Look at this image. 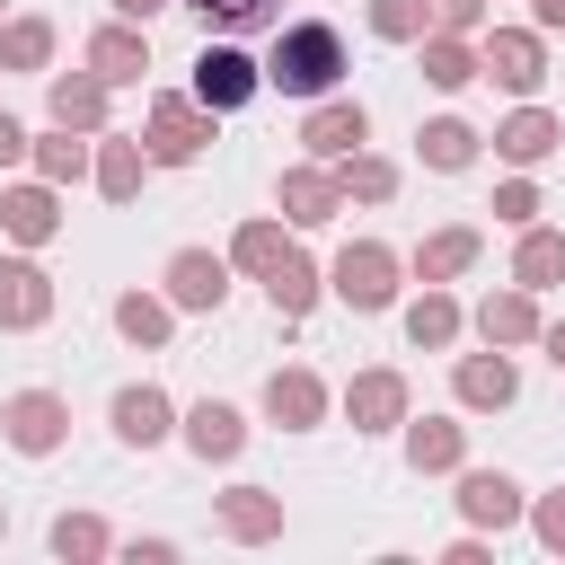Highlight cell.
I'll return each instance as SVG.
<instances>
[{"mask_svg": "<svg viewBox=\"0 0 565 565\" xmlns=\"http://www.w3.org/2000/svg\"><path fill=\"white\" fill-rule=\"evenodd\" d=\"M53 547H62V556H97L106 530H97V521H53Z\"/></svg>", "mask_w": 565, "mask_h": 565, "instance_id": "obj_36", "label": "cell"}, {"mask_svg": "<svg viewBox=\"0 0 565 565\" xmlns=\"http://www.w3.org/2000/svg\"><path fill=\"white\" fill-rule=\"evenodd\" d=\"M274 256H282V230H274V221H247V230H238V265L274 274Z\"/></svg>", "mask_w": 565, "mask_h": 565, "instance_id": "obj_33", "label": "cell"}, {"mask_svg": "<svg viewBox=\"0 0 565 565\" xmlns=\"http://www.w3.org/2000/svg\"><path fill=\"white\" fill-rule=\"evenodd\" d=\"M115 327H124V335H132V344H159V335H168V309H159V300H141V291H132V300H115Z\"/></svg>", "mask_w": 565, "mask_h": 565, "instance_id": "obj_29", "label": "cell"}, {"mask_svg": "<svg viewBox=\"0 0 565 565\" xmlns=\"http://www.w3.org/2000/svg\"><path fill=\"white\" fill-rule=\"evenodd\" d=\"M0 221H9V238L35 247V238H53V194H44V185H18V194L0 203Z\"/></svg>", "mask_w": 565, "mask_h": 565, "instance_id": "obj_17", "label": "cell"}, {"mask_svg": "<svg viewBox=\"0 0 565 565\" xmlns=\"http://www.w3.org/2000/svg\"><path fill=\"white\" fill-rule=\"evenodd\" d=\"M185 9H203L212 26H265L274 18V0H185Z\"/></svg>", "mask_w": 565, "mask_h": 565, "instance_id": "obj_35", "label": "cell"}, {"mask_svg": "<svg viewBox=\"0 0 565 565\" xmlns=\"http://www.w3.org/2000/svg\"><path fill=\"white\" fill-rule=\"evenodd\" d=\"M115 433L150 450V441L168 433V397H159V388H124V397H115Z\"/></svg>", "mask_w": 565, "mask_h": 565, "instance_id": "obj_14", "label": "cell"}, {"mask_svg": "<svg viewBox=\"0 0 565 565\" xmlns=\"http://www.w3.org/2000/svg\"><path fill=\"white\" fill-rule=\"evenodd\" d=\"M265 291H274V309H282V318H300V309L318 300V274H309V265L282 247V256H274V274H265Z\"/></svg>", "mask_w": 565, "mask_h": 565, "instance_id": "obj_18", "label": "cell"}, {"mask_svg": "<svg viewBox=\"0 0 565 565\" xmlns=\"http://www.w3.org/2000/svg\"><path fill=\"white\" fill-rule=\"evenodd\" d=\"M282 212H291L300 230H318V221H335V185H327L318 168H291V177H282Z\"/></svg>", "mask_w": 565, "mask_h": 565, "instance_id": "obj_13", "label": "cell"}, {"mask_svg": "<svg viewBox=\"0 0 565 565\" xmlns=\"http://www.w3.org/2000/svg\"><path fill=\"white\" fill-rule=\"evenodd\" d=\"M441 26H477V0H441Z\"/></svg>", "mask_w": 565, "mask_h": 565, "instance_id": "obj_41", "label": "cell"}, {"mask_svg": "<svg viewBox=\"0 0 565 565\" xmlns=\"http://www.w3.org/2000/svg\"><path fill=\"white\" fill-rule=\"evenodd\" d=\"M494 212H503V221H530V212H539V194H530V185H503V194H494Z\"/></svg>", "mask_w": 565, "mask_h": 565, "instance_id": "obj_39", "label": "cell"}, {"mask_svg": "<svg viewBox=\"0 0 565 565\" xmlns=\"http://www.w3.org/2000/svg\"><path fill=\"white\" fill-rule=\"evenodd\" d=\"M556 274H565V238H556V230H530V238H521V282L539 291V282H556Z\"/></svg>", "mask_w": 565, "mask_h": 565, "instance_id": "obj_23", "label": "cell"}, {"mask_svg": "<svg viewBox=\"0 0 565 565\" xmlns=\"http://www.w3.org/2000/svg\"><path fill=\"white\" fill-rule=\"evenodd\" d=\"M18 150H26V132H18V124H9V115H0V168H9V159H18Z\"/></svg>", "mask_w": 565, "mask_h": 565, "instance_id": "obj_42", "label": "cell"}, {"mask_svg": "<svg viewBox=\"0 0 565 565\" xmlns=\"http://www.w3.org/2000/svg\"><path fill=\"white\" fill-rule=\"evenodd\" d=\"M88 71H97V79H141L150 53H141L132 26H106V35H88Z\"/></svg>", "mask_w": 565, "mask_h": 565, "instance_id": "obj_12", "label": "cell"}, {"mask_svg": "<svg viewBox=\"0 0 565 565\" xmlns=\"http://www.w3.org/2000/svg\"><path fill=\"white\" fill-rule=\"evenodd\" d=\"M44 53H53V26H44V18H18V26L0 35V62H9V71H35Z\"/></svg>", "mask_w": 565, "mask_h": 565, "instance_id": "obj_21", "label": "cell"}, {"mask_svg": "<svg viewBox=\"0 0 565 565\" xmlns=\"http://www.w3.org/2000/svg\"><path fill=\"white\" fill-rule=\"evenodd\" d=\"M168 291H177L185 309H221V291H230V282H221V256H203V247H185V256L168 265Z\"/></svg>", "mask_w": 565, "mask_h": 565, "instance_id": "obj_8", "label": "cell"}, {"mask_svg": "<svg viewBox=\"0 0 565 565\" xmlns=\"http://www.w3.org/2000/svg\"><path fill=\"white\" fill-rule=\"evenodd\" d=\"M424 79H433V88H459V79H477V53L450 44V35H433V44H424Z\"/></svg>", "mask_w": 565, "mask_h": 565, "instance_id": "obj_22", "label": "cell"}, {"mask_svg": "<svg viewBox=\"0 0 565 565\" xmlns=\"http://www.w3.org/2000/svg\"><path fill=\"white\" fill-rule=\"evenodd\" d=\"M344 406H353V424H362V433H380V424H397L406 388H397V371H362V380L344 388Z\"/></svg>", "mask_w": 565, "mask_h": 565, "instance_id": "obj_10", "label": "cell"}, {"mask_svg": "<svg viewBox=\"0 0 565 565\" xmlns=\"http://www.w3.org/2000/svg\"><path fill=\"white\" fill-rule=\"evenodd\" d=\"M547 362H556V371H565V327H556V335H547Z\"/></svg>", "mask_w": 565, "mask_h": 565, "instance_id": "obj_44", "label": "cell"}, {"mask_svg": "<svg viewBox=\"0 0 565 565\" xmlns=\"http://www.w3.org/2000/svg\"><path fill=\"white\" fill-rule=\"evenodd\" d=\"M9 441H18V450H53V441H62V397H44V388L9 397Z\"/></svg>", "mask_w": 565, "mask_h": 565, "instance_id": "obj_6", "label": "cell"}, {"mask_svg": "<svg viewBox=\"0 0 565 565\" xmlns=\"http://www.w3.org/2000/svg\"><path fill=\"white\" fill-rule=\"evenodd\" d=\"M406 459H415V468H450V459H459V424H415V433H406Z\"/></svg>", "mask_w": 565, "mask_h": 565, "instance_id": "obj_27", "label": "cell"}, {"mask_svg": "<svg viewBox=\"0 0 565 565\" xmlns=\"http://www.w3.org/2000/svg\"><path fill=\"white\" fill-rule=\"evenodd\" d=\"M388 185H397V177H388V168H380V159H362V168H353V194H371V203H380V194H388Z\"/></svg>", "mask_w": 565, "mask_h": 565, "instance_id": "obj_38", "label": "cell"}, {"mask_svg": "<svg viewBox=\"0 0 565 565\" xmlns=\"http://www.w3.org/2000/svg\"><path fill=\"white\" fill-rule=\"evenodd\" d=\"M185 441H194V450H203V459H230V450H238V441H247V424H238V415H230V406H212V397H203V406H194V415H185Z\"/></svg>", "mask_w": 565, "mask_h": 565, "instance_id": "obj_15", "label": "cell"}, {"mask_svg": "<svg viewBox=\"0 0 565 565\" xmlns=\"http://www.w3.org/2000/svg\"><path fill=\"white\" fill-rule=\"evenodd\" d=\"M53 115H62V124H97V115H106V88H97V79H53Z\"/></svg>", "mask_w": 565, "mask_h": 565, "instance_id": "obj_25", "label": "cell"}, {"mask_svg": "<svg viewBox=\"0 0 565 565\" xmlns=\"http://www.w3.org/2000/svg\"><path fill=\"white\" fill-rule=\"evenodd\" d=\"M221 530H230V539H274V530H282V503H274L265 486H230V494H221Z\"/></svg>", "mask_w": 565, "mask_h": 565, "instance_id": "obj_7", "label": "cell"}, {"mask_svg": "<svg viewBox=\"0 0 565 565\" xmlns=\"http://www.w3.org/2000/svg\"><path fill=\"white\" fill-rule=\"evenodd\" d=\"M44 309H53L44 274H35V265H0V327H35Z\"/></svg>", "mask_w": 565, "mask_h": 565, "instance_id": "obj_11", "label": "cell"}, {"mask_svg": "<svg viewBox=\"0 0 565 565\" xmlns=\"http://www.w3.org/2000/svg\"><path fill=\"white\" fill-rule=\"evenodd\" d=\"M371 26L406 44V35H424V0H371Z\"/></svg>", "mask_w": 565, "mask_h": 565, "instance_id": "obj_34", "label": "cell"}, {"mask_svg": "<svg viewBox=\"0 0 565 565\" xmlns=\"http://www.w3.org/2000/svg\"><path fill=\"white\" fill-rule=\"evenodd\" d=\"M35 159H44V177H79V168H88V150H79V141H44Z\"/></svg>", "mask_w": 565, "mask_h": 565, "instance_id": "obj_37", "label": "cell"}, {"mask_svg": "<svg viewBox=\"0 0 565 565\" xmlns=\"http://www.w3.org/2000/svg\"><path fill=\"white\" fill-rule=\"evenodd\" d=\"M486 71H494L503 88H539V79H547V71H539V44H530V35H494V44H486Z\"/></svg>", "mask_w": 565, "mask_h": 565, "instance_id": "obj_16", "label": "cell"}, {"mask_svg": "<svg viewBox=\"0 0 565 565\" xmlns=\"http://www.w3.org/2000/svg\"><path fill=\"white\" fill-rule=\"evenodd\" d=\"M406 335H415V344H450V335H459V309H450V300H415V309H406Z\"/></svg>", "mask_w": 565, "mask_h": 565, "instance_id": "obj_30", "label": "cell"}, {"mask_svg": "<svg viewBox=\"0 0 565 565\" xmlns=\"http://www.w3.org/2000/svg\"><path fill=\"white\" fill-rule=\"evenodd\" d=\"M494 150H503V159H547V150H556V124L530 106V115H512V124L494 132Z\"/></svg>", "mask_w": 565, "mask_h": 565, "instance_id": "obj_20", "label": "cell"}, {"mask_svg": "<svg viewBox=\"0 0 565 565\" xmlns=\"http://www.w3.org/2000/svg\"><path fill=\"white\" fill-rule=\"evenodd\" d=\"M459 503H468V521H494V530H503V521L521 512V486H512V477H468Z\"/></svg>", "mask_w": 565, "mask_h": 565, "instance_id": "obj_19", "label": "cell"}, {"mask_svg": "<svg viewBox=\"0 0 565 565\" xmlns=\"http://www.w3.org/2000/svg\"><path fill=\"white\" fill-rule=\"evenodd\" d=\"M203 141H212V124H203L185 97H159V106H150V159H194Z\"/></svg>", "mask_w": 565, "mask_h": 565, "instance_id": "obj_4", "label": "cell"}, {"mask_svg": "<svg viewBox=\"0 0 565 565\" xmlns=\"http://www.w3.org/2000/svg\"><path fill=\"white\" fill-rule=\"evenodd\" d=\"M115 9H124V18H150V9H168V0H115Z\"/></svg>", "mask_w": 565, "mask_h": 565, "instance_id": "obj_43", "label": "cell"}, {"mask_svg": "<svg viewBox=\"0 0 565 565\" xmlns=\"http://www.w3.org/2000/svg\"><path fill=\"white\" fill-rule=\"evenodd\" d=\"M362 132H371V124H362V106H344V97H335V106H318V115L300 124V141H309L318 159H344V150H362Z\"/></svg>", "mask_w": 565, "mask_h": 565, "instance_id": "obj_5", "label": "cell"}, {"mask_svg": "<svg viewBox=\"0 0 565 565\" xmlns=\"http://www.w3.org/2000/svg\"><path fill=\"white\" fill-rule=\"evenodd\" d=\"M468 256H477V238H468V230H441V238L424 247V282H441V274H459Z\"/></svg>", "mask_w": 565, "mask_h": 565, "instance_id": "obj_32", "label": "cell"}, {"mask_svg": "<svg viewBox=\"0 0 565 565\" xmlns=\"http://www.w3.org/2000/svg\"><path fill=\"white\" fill-rule=\"evenodd\" d=\"M424 159H433V168H468V159H477V132H468V124H424Z\"/></svg>", "mask_w": 565, "mask_h": 565, "instance_id": "obj_26", "label": "cell"}, {"mask_svg": "<svg viewBox=\"0 0 565 565\" xmlns=\"http://www.w3.org/2000/svg\"><path fill=\"white\" fill-rule=\"evenodd\" d=\"M256 88H265V71H256L238 44H203V53H194V97H203V106H247Z\"/></svg>", "mask_w": 565, "mask_h": 565, "instance_id": "obj_2", "label": "cell"}, {"mask_svg": "<svg viewBox=\"0 0 565 565\" xmlns=\"http://www.w3.org/2000/svg\"><path fill=\"white\" fill-rule=\"evenodd\" d=\"M97 185H106V194H115V203H124V194H132V185H141V141H115V150H106V159H97Z\"/></svg>", "mask_w": 565, "mask_h": 565, "instance_id": "obj_28", "label": "cell"}, {"mask_svg": "<svg viewBox=\"0 0 565 565\" xmlns=\"http://www.w3.org/2000/svg\"><path fill=\"white\" fill-rule=\"evenodd\" d=\"M477 327H486V335H494V344H521V335H530V327H539V318H530V300H521V291H512V300H486V318H477Z\"/></svg>", "mask_w": 565, "mask_h": 565, "instance_id": "obj_31", "label": "cell"}, {"mask_svg": "<svg viewBox=\"0 0 565 565\" xmlns=\"http://www.w3.org/2000/svg\"><path fill=\"white\" fill-rule=\"evenodd\" d=\"M318 406H327V388H318L309 371H274V380H265V415H274V424H318Z\"/></svg>", "mask_w": 565, "mask_h": 565, "instance_id": "obj_9", "label": "cell"}, {"mask_svg": "<svg viewBox=\"0 0 565 565\" xmlns=\"http://www.w3.org/2000/svg\"><path fill=\"white\" fill-rule=\"evenodd\" d=\"M539 539H547V547H565V494H556V503L539 512Z\"/></svg>", "mask_w": 565, "mask_h": 565, "instance_id": "obj_40", "label": "cell"}, {"mask_svg": "<svg viewBox=\"0 0 565 565\" xmlns=\"http://www.w3.org/2000/svg\"><path fill=\"white\" fill-rule=\"evenodd\" d=\"M388 274H397V256H388V247H371V238L335 256V291H344L353 309H388V291H397Z\"/></svg>", "mask_w": 565, "mask_h": 565, "instance_id": "obj_3", "label": "cell"}, {"mask_svg": "<svg viewBox=\"0 0 565 565\" xmlns=\"http://www.w3.org/2000/svg\"><path fill=\"white\" fill-rule=\"evenodd\" d=\"M265 79L282 88V97H327L335 79H344V35L335 26H282L274 35V62H265Z\"/></svg>", "mask_w": 565, "mask_h": 565, "instance_id": "obj_1", "label": "cell"}, {"mask_svg": "<svg viewBox=\"0 0 565 565\" xmlns=\"http://www.w3.org/2000/svg\"><path fill=\"white\" fill-rule=\"evenodd\" d=\"M539 18H547V26H565V0H539Z\"/></svg>", "mask_w": 565, "mask_h": 565, "instance_id": "obj_45", "label": "cell"}, {"mask_svg": "<svg viewBox=\"0 0 565 565\" xmlns=\"http://www.w3.org/2000/svg\"><path fill=\"white\" fill-rule=\"evenodd\" d=\"M459 397L468 406H503L512 397V362H459Z\"/></svg>", "mask_w": 565, "mask_h": 565, "instance_id": "obj_24", "label": "cell"}]
</instances>
